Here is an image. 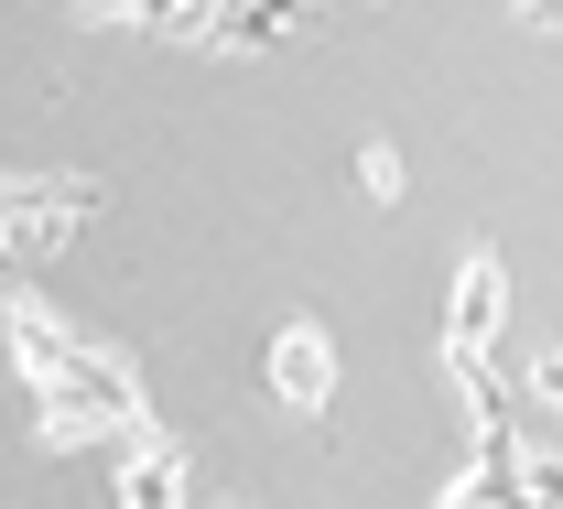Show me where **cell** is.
I'll return each instance as SVG.
<instances>
[{
	"label": "cell",
	"instance_id": "6da1fadb",
	"mask_svg": "<svg viewBox=\"0 0 563 509\" xmlns=\"http://www.w3.org/2000/svg\"><path fill=\"white\" fill-rule=\"evenodd\" d=\"M0 347H11V379L33 390V423L55 455H109L120 434L152 423V390H141V368L109 347V336H87L66 303H44V292H0Z\"/></svg>",
	"mask_w": 563,
	"mask_h": 509
},
{
	"label": "cell",
	"instance_id": "7a4b0ae2",
	"mask_svg": "<svg viewBox=\"0 0 563 509\" xmlns=\"http://www.w3.org/2000/svg\"><path fill=\"white\" fill-rule=\"evenodd\" d=\"M87 218H98L87 174H0V272H44Z\"/></svg>",
	"mask_w": 563,
	"mask_h": 509
},
{
	"label": "cell",
	"instance_id": "3957f363",
	"mask_svg": "<svg viewBox=\"0 0 563 509\" xmlns=\"http://www.w3.org/2000/svg\"><path fill=\"white\" fill-rule=\"evenodd\" d=\"M261 390H272L292 423H336V401H347V347H336L314 314H292L272 347H261Z\"/></svg>",
	"mask_w": 563,
	"mask_h": 509
},
{
	"label": "cell",
	"instance_id": "277c9868",
	"mask_svg": "<svg viewBox=\"0 0 563 509\" xmlns=\"http://www.w3.org/2000/svg\"><path fill=\"white\" fill-rule=\"evenodd\" d=\"M401 185H412L401 142H368V152H357V196H368V207H401Z\"/></svg>",
	"mask_w": 563,
	"mask_h": 509
},
{
	"label": "cell",
	"instance_id": "5b68a950",
	"mask_svg": "<svg viewBox=\"0 0 563 509\" xmlns=\"http://www.w3.org/2000/svg\"><path fill=\"white\" fill-rule=\"evenodd\" d=\"M509 11H520L531 33H563V0H509Z\"/></svg>",
	"mask_w": 563,
	"mask_h": 509
}]
</instances>
